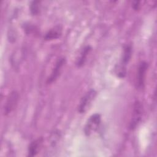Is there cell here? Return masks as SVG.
<instances>
[{
	"label": "cell",
	"instance_id": "12",
	"mask_svg": "<svg viewBox=\"0 0 157 157\" xmlns=\"http://www.w3.org/2000/svg\"><path fill=\"white\" fill-rule=\"evenodd\" d=\"M132 6H133V8H134L135 10L139 9V6H140V5H139V1H135V2H134V4H133Z\"/></svg>",
	"mask_w": 157,
	"mask_h": 157
},
{
	"label": "cell",
	"instance_id": "7",
	"mask_svg": "<svg viewBox=\"0 0 157 157\" xmlns=\"http://www.w3.org/2000/svg\"><path fill=\"white\" fill-rule=\"evenodd\" d=\"M65 61H66V59L64 58H61L57 61V62L56 63L55 66L53 69V71L52 72L50 76L48 78V80H47L48 83H51L56 80L58 75L60 74V72L62 70L63 66L65 64Z\"/></svg>",
	"mask_w": 157,
	"mask_h": 157
},
{
	"label": "cell",
	"instance_id": "2",
	"mask_svg": "<svg viewBox=\"0 0 157 157\" xmlns=\"http://www.w3.org/2000/svg\"><path fill=\"white\" fill-rule=\"evenodd\" d=\"M101 120V115L98 113H94L90 116L85 126L84 132L85 135L89 136L95 132L99 128Z\"/></svg>",
	"mask_w": 157,
	"mask_h": 157
},
{
	"label": "cell",
	"instance_id": "10",
	"mask_svg": "<svg viewBox=\"0 0 157 157\" xmlns=\"http://www.w3.org/2000/svg\"><path fill=\"white\" fill-rule=\"evenodd\" d=\"M60 34H61V31L59 30L58 29H52L46 34L45 36V39L47 40L56 39L60 36Z\"/></svg>",
	"mask_w": 157,
	"mask_h": 157
},
{
	"label": "cell",
	"instance_id": "3",
	"mask_svg": "<svg viewBox=\"0 0 157 157\" xmlns=\"http://www.w3.org/2000/svg\"><path fill=\"white\" fill-rule=\"evenodd\" d=\"M96 96V92L95 90H90L88 91L81 99L79 105L78 107V111L80 113H85L89 109Z\"/></svg>",
	"mask_w": 157,
	"mask_h": 157
},
{
	"label": "cell",
	"instance_id": "5",
	"mask_svg": "<svg viewBox=\"0 0 157 157\" xmlns=\"http://www.w3.org/2000/svg\"><path fill=\"white\" fill-rule=\"evenodd\" d=\"M142 114V106L140 102L136 101L134 105L133 112L130 123V128L134 129L138 125L141 120Z\"/></svg>",
	"mask_w": 157,
	"mask_h": 157
},
{
	"label": "cell",
	"instance_id": "8",
	"mask_svg": "<svg viewBox=\"0 0 157 157\" xmlns=\"http://www.w3.org/2000/svg\"><path fill=\"white\" fill-rule=\"evenodd\" d=\"M91 50V48L90 45H87L83 48V50L80 52L79 57L76 61V65L78 67H81L85 64L87 58L88 54L90 53Z\"/></svg>",
	"mask_w": 157,
	"mask_h": 157
},
{
	"label": "cell",
	"instance_id": "4",
	"mask_svg": "<svg viewBox=\"0 0 157 157\" xmlns=\"http://www.w3.org/2000/svg\"><path fill=\"white\" fill-rule=\"evenodd\" d=\"M148 68V64L145 61H142L138 67V71L136 76V87L138 89H141L144 86L146 72Z\"/></svg>",
	"mask_w": 157,
	"mask_h": 157
},
{
	"label": "cell",
	"instance_id": "11",
	"mask_svg": "<svg viewBox=\"0 0 157 157\" xmlns=\"http://www.w3.org/2000/svg\"><path fill=\"white\" fill-rule=\"evenodd\" d=\"M39 1H33L32 2L31 6H30V9L31 12L33 15H36L39 13Z\"/></svg>",
	"mask_w": 157,
	"mask_h": 157
},
{
	"label": "cell",
	"instance_id": "1",
	"mask_svg": "<svg viewBox=\"0 0 157 157\" xmlns=\"http://www.w3.org/2000/svg\"><path fill=\"white\" fill-rule=\"evenodd\" d=\"M132 54V48L129 45H126L124 48L123 53L122 55V58L120 63L117 66L116 70V73L117 75L120 78H123L126 74V65L130 60Z\"/></svg>",
	"mask_w": 157,
	"mask_h": 157
},
{
	"label": "cell",
	"instance_id": "9",
	"mask_svg": "<svg viewBox=\"0 0 157 157\" xmlns=\"http://www.w3.org/2000/svg\"><path fill=\"white\" fill-rule=\"evenodd\" d=\"M41 139H38L33 141L28 148V155L30 156H33L37 155L39 151V147L40 144Z\"/></svg>",
	"mask_w": 157,
	"mask_h": 157
},
{
	"label": "cell",
	"instance_id": "6",
	"mask_svg": "<svg viewBox=\"0 0 157 157\" xmlns=\"http://www.w3.org/2000/svg\"><path fill=\"white\" fill-rule=\"evenodd\" d=\"M18 100V94L17 91H13L9 95L7 99L4 108V114L8 115L16 107Z\"/></svg>",
	"mask_w": 157,
	"mask_h": 157
}]
</instances>
